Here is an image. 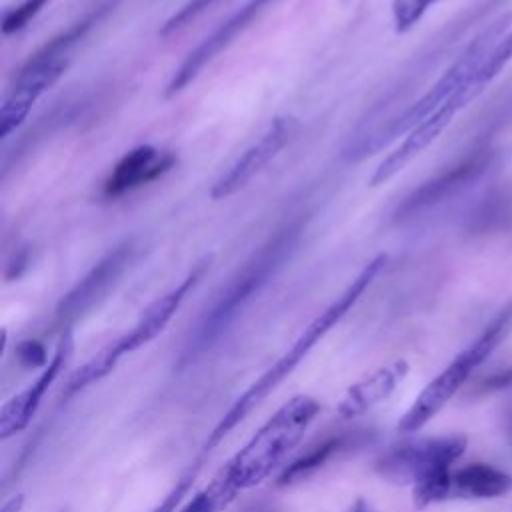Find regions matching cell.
<instances>
[{"instance_id":"obj_1","label":"cell","mask_w":512,"mask_h":512,"mask_svg":"<svg viewBox=\"0 0 512 512\" xmlns=\"http://www.w3.org/2000/svg\"><path fill=\"white\" fill-rule=\"evenodd\" d=\"M510 58L512 14H502L486 24L466 44L450 68L428 88V92L414 100L406 110L382 122L360 124L342 148V160L360 162L366 156L376 154L400 134H408L456 96L474 100Z\"/></svg>"},{"instance_id":"obj_2","label":"cell","mask_w":512,"mask_h":512,"mask_svg":"<svg viewBox=\"0 0 512 512\" xmlns=\"http://www.w3.org/2000/svg\"><path fill=\"white\" fill-rule=\"evenodd\" d=\"M306 230V218L300 214L276 228L242 264V268L220 290L212 306L202 314L190 332L184 360H192L210 348L248 306V302L274 278L290 260Z\"/></svg>"},{"instance_id":"obj_3","label":"cell","mask_w":512,"mask_h":512,"mask_svg":"<svg viewBox=\"0 0 512 512\" xmlns=\"http://www.w3.org/2000/svg\"><path fill=\"white\" fill-rule=\"evenodd\" d=\"M388 256L378 254L374 256L358 274L356 278L344 288V292L324 310L320 312L296 338V342L260 376L256 378L228 408V412L220 418V422L210 432L204 448L212 450L224 436L230 434L232 428H236L304 358L306 354L344 318V314L358 302V298L366 292V288L376 280V276L382 272Z\"/></svg>"},{"instance_id":"obj_4","label":"cell","mask_w":512,"mask_h":512,"mask_svg":"<svg viewBox=\"0 0 512 512\" xmlns=\"http://www.w3.org/2000/svg\"><path fill=\"white\" fill-rule=\"evenodd\" d=\"M318 410V400L306 394L282 404L222 470L230 484L240 492L264 482L302 440Z\"/></svg>"},{"instance_id":"obj_5","label":"cell","mask_w":512,"mask_h":512,"mask_svg":"<svg viewBox=\"0 0 512 512\" xmlns=\"http://www.w3.org/2000/svg\"><path fill=\"white\" fill-rule=\"evenodd\" d=\"M464 448V436L404 440L380 454L376 470L390 482L418 484L428 476L450 472V466L464 454Z\"/></svg>"},{"instance_id":"obj_6","label":"cell","mask_w":512,"mask_h":512,"mask_svg":"<svg viewBox=\"0 0 512 512\" xmlns=\"http://www.w3.org/2000/svg\"><path fill=\"white\" fill-rule=\"evenodd\" d=\"M496 152L488 146L470 150L454 164L446 166L436 176L428 178L420 186H416L394 210V222H406L430 208H436L450 198L462 194L474 182H478L494 164Z\"/></svg>"},{"instance_id":"obj_7","label":"cell","mask_w":512,"mask_h":512,"mask_svg":"<svg viewBox=\"0 0 512 512\" xmlns=\"http://www.w3.org/2000/svg\"><path fill=\"white\" fill-rule=\"evenodd\" d=\"M138 244L128 238L108 250L58 302L56 322L70 326L74 320L92 310L122 278L132 260L136 258Z\"/></svg>"},{"instance_id":"obj_8","label":"cell","mask_w":512,"mask_h":512,"mask_svg":"<svg viewBox=\"0 0 512 512\" xmlns=\"http://www.w3.org/2000/svg\"><path fill=\"white\" fill-rule=\"evenodd\" d=\"M298 120L292 116L276 118L270 128L244 150V154L212 184L210 198L224 200L252 182L298 134Z\"/></svg>"},{"instance_id":"obj_9","label":"cell","mask_w":512,"mask_h":512,"mask_svg":"<svg viewBox=\"0 0 512 512\" xmlns=\"http://www.w3.org/2000/svg\"><path fill=\"white\" fill-rule=\"evenodd\" d=\"M272 2L276 0H248L242 4L228 20H224L210 36H206L188 56L182 60V64L174 70L168 86H166V96H174L182 92L198 74L200 70L212 62L222 50H226L238 34H242Z\"/></svg>"},{"instance_id":"obj_10","label":"cell","mask_w":512,"mask_h":512,"mask_svg":"<svg viewBox=\"0 0 512 512\" xmlns=\"http://www.w3.org/2000/svg\"><path fill=\"white\" fill-rule=\"evenodd\" d=\"M68 68V60L48 62H24L16 74V80L0 106V134L8 138L28 116L34 102L56 84V80Z\"/></svg>"},{"instance_id":"obj_11","label":"cell","mask_w":512,"mask_h":512,"mask_svg":"<svg viewBox=\"0 0 512 512\" xmlns=\"http://www.w3.org/2000/svg\"><path fill=\"white\" fill-rule=\"evenodd\" d=\"M478 358L470 348L460 352L432 382L426 384V388L416 396L412 406L402 414L398 420L400 432H418L426 422H430L438 410L444 408V404L456 394V390L464 384V380L470 376V372L478 366Z\"/></svg>"},{"instance_id":"obj_12","label":"cell","mask_w":512,"mask_h":512,"mask_svg":"<svg viewBox=\"0 0 512 512\" xmlns=\"http://www.w3.org/2000/svg\"><path fill=\"white\" fill-rule=\"evenodd\" d=\"M72 348H74L72 332H70V328H66L56 346L52 360L44 366V370L38 374V378L28 388L14 394L10 400H6L2 404V408H0V438H10L16 432H22L30 424L46 390L56 380V376L62 372V368L68 364V360L72 356Z\"/></svg>"},{"instance_id":"obj_13","label":"cell","mask_w":512,"mask_h":512,"mask_svg":"<svg viewBox=\"0 0 512 512\" xmlns=\"http://www.w3.org/2000/svg\"><path fill=\"white\" fill-rule=\"evenodd\" d=\"M176 156L168 150H160L152 144H140L128 150L110 170L102 184L106 198H120L132 190H138L172 170Z\"/></svg>"},{"instance_id":"obj_14","label":"cell","mask_w":512,"mask_h":512,"mask_svg":"<svg viewBox=\"0 0 512 512\" xmlns=\"http://www.w3.org/2000/svg\"><path fill=\"white\" fill-rule=\"evenodd\" d=\"M210 258H202L188 274L186 278L174 286L170 292H166L164 296H160L158 300H154L140 316V320L136 322V326L126 332L124 336H120L118 340H114V346L118 350L120 356L130 354L134 350H138L140 346L148 344L150 340H154L170 322V318L176 314V310L180 308L182 300L186 298V294L196 286V282L202 278L204 270L208 268Z\"/></svg>"},{"instance_id":"obj_15","label":"cell","mask_w":512,"mask_h":512,"mask_svg":"<svg viewBox=\"0 0 512 512\" xmlns=\"http://www.w3.org/2000/svg\"><path fill=\"white\" fill-rule=\"evenodd\" d=\"M470 102L466 96H456L450 102H446L438 112H434L430 118L420 122L416 128L408 132V136L400 142L398 148H394L374 170L370 184L380 186L388 182L392 176H396L404 166H408L420 152H424L440 134L442 130L452 122L454 114L464 108Z\"/></svg>"},{"instance_id":"obj_16","label":"cell","mask_w":512,"mask_h":512,"mask_svg":"<svg viewBox=\"0 0 512 512\" xmlns=\"http://www.w3.org/2000/svg\"><path fill=\"white\" fill-rule=\"evenodd\" d=\"M408 372V364L404 360H396L392 364L380 366L356 384H352L346 394L340 398L336 406V414L344 420L362 416L382 400H386L396 386L402 382V378Z\"/></svg>"},{"instance_id":"obj_17","label":"cell","mask_w":512,"mask_h":512,"mask_svg":"<svg viewBox=\"0 0 512 512\" xmlns=\"http://www.w3.org/2000/svg\"><path fill=\"white\" fill-rule=\"evenodd\" d=\"M116 0H102L86 10L78 20H74L66 30L58 32L46 40L34 54L28 56V62H48V60H68V52L86 36V32L96 26L112 8Z\"/></svg>"},{"instance_id":"obj_18","label":"cell","mask_w":512,"mask_h":512,"mask_svg":"<svg viewBox=\"0 0 512 512\" xmlns=\"http://www.w3.org/2000/svg\"><path fill=\"white\" fill-rule=\"evenodd\" d=\"M512 488V476L482 464H468L452 474V492L466 498H496Z\"/></svg>"},{"instance_id":"obj_19","label":"cell","mask_w":512,"mask_h":512,"mask_svg":"<svg viewBox=\"0 0 512 512\" xmlns=\"http://www.w3.org/2000/svg\"><path fill=\"white\" fill-rule=\"evenodd\" d=\"M512 224V194L508 190H494L486 194L468 214L466 230L470 234H490L506 230Z\"/></svg>"},{"instance_id":"obj_20","label":"cell","mask_w":512,"mask_h":512,"mask_svg":"<svg viewBox=\"0 0 512 512\" xmlns=\"http://www.w3.org/2000/svg\"><path fill=\"white\" fill-rule=\"evenodd\" d=\"M120 360V354L116 352L114 344L110 342L108 346H104L102 350H98L88 362H84L72 376L70 380L66 382L64 390H62V398H72L74 394H78L80 390L88 388L90 384L102 380L104 376H108L114 366L118 364Z\"/></svg>"},{"instance_id":"obj_21","label":"cell","mask_w":512,"mask_h":512,"mask_svg":"<svg viewBox=\"0 0 512 512\" xmlns=\"http://www.w3.org/2000/svg\"><path fill=\"white\" fill-rule=\"evenodd\" d=\"M238 490L230 484V480L220 472L204 490L196 492L178 512H224L228 504L236 498Z\"/></svg>"},{"instance_id":"obj_22","label":"cell","mask_w":512,"mask_h":512,"mask_svg":"<svg viewBox=\"0 0 512 512\" xmlns=\"http://www.w3.org/2000/svg\"><path fill=\"white\" fill-rule=\"evenodd\" d=\"M342 442L344 440L338 436V438H330V440L314 446L310 452L302 454L290 466L284 468V472L278 478V484H292V482H298V480L306 478L308 474L318 470L332 456V452H336L342 446Z\"/></svg>"},{"instance_id":"obj_23","label":"cell","mask_w":512,"mask_h":512,"mask_svg":"<svg viewBox=\"0 0 512 512\" xmlns=\"http://www.w3.org/2000/svg\"><path fill=\"white\" fill-rule=\"evenodd\" d=\"M436 2L438 0H392L394 30L398 34L408 32L426 14V10Z\"/></svg>"},{"instance_id":"obj_24","label":"cell","mask_w":512,"mask_h":512,"mask_svg":"<svg viewBox=\"0 0 512 512\" xmlns=\"http://www.w3.org/2000/svg\"><path fill=\"white\" fill-rule=\"evenodd\" d=\"M46 2L48 0H22L18 6L10 8L2 20V34L8 36L26 28L36 18V14L46 6Z\"/></svg>"},{"instance_id":"obj_25","label":"cell","mask_w":512,"mask_h":512,"mask_svg":"<svg viewBox=\"0 0 512 512\" xmlns=\"http://www.w3.org/2000/svg\"><path fill=\"white\" fill-rule=\"evenodd\" d=\"M216 0H188L178 12H174L160 28V36H168L174 34L178 30H182L184 26H188L196 16H200L210 4H214Z\"/></svg>"},{"instance_id":"obj_26","label":"cell","mask_w":512,"mask_h":512,"mask_svg":"<svg viewBox=\"0 0 512 512\" xmlns=\"http://www.w3.org/2000/svg\"><path fill=\"white\" fill-rule=\"evenodd\" d=\"M16 358L22 366L26 368H44L48 362L46 358V348L38 340H22L16 346Z\"/></svg>"},{"instance_id":"obj_27","label":"cell","mask_w":512,"mask_h":512,"mask_svg":"<svg viewBox=\"0 0 512 512\" xmlns=\"http://www.w3.org/2000/svg\"><path fill=\"white\" fill-rule=\"evenodd\" d=\"M192 480H194V474H186L182 476L176 486L162 498V502L152 510V512H174L178 508V504L182 502V498L188 494L190 486H192Z\"/></svg>"},{"instance_id":"obj_28","label":"cell","mask_w":512,"mask_h":512,"mask_svg":"<svg viewBox=\"0 0 512 512\" xmlns=\"http://www.w3.org/2000/svg\"><path fill=\"white\" fill-rule=\"evenodd\" d=\"M512 384V368H504V370H498V372H492L490 376H486L478 388L480 392H496V390H502V388H508Z\"/></svg>"},{"instance_id":"obj_29","label":"cell","mask_w":512,"mask_h":512,"mask_svg":"<svg viewBox=\"0 0 512 512\" xmlns=\"http://www.w3.org/2000/svg\"><path fill=\"white\" fill-rule=\"evenodd\" d=\"M22 506H24V494H14L12 498H8V500L2 504L0 512H20Z\"/></svg>"},{"instance_id":"obj_30","label":"cell","mask_w":512,"mask_h":512,"mask_svg":"<svg viewBox=\"0 0 512 512\" xmlns=\"http://www.w3.org/2000/svg\"><path fill=\"white\" fill-rule=\"evenodd\" d=\"M346 512H372V508H370V504H368L362 496H358V498L346 508Z\"/></svg>"},{"instance_id":"obj_31","label":"cell","mask_w":512,"mask_h":512,"mask_svg":"<svg viewBox=\"0 0 512 512\" xmlns=\"http://www.w3.org/2000/svg\"><path fill=\"white\" fill-rule=\"evenodd\" d=\"M508 438H510V442H512V412H510V416H508Z\"/></svg>"}]
</instances>
